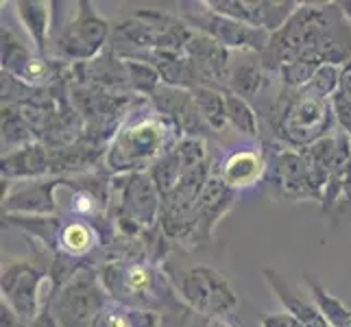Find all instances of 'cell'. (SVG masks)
I'll return each instance as SVG.
<instances>
[{
    "label": "cell",
    "mask_w": 351,
    "mask_h": 327,
    "mask_svg": "<svg viewBox=\"0 0 351 327\" xmlns=\"http://www.w3.org/2000/svg\"><path fill=\"white\" fill-rule=\"evenodd\" d=\"M181 293L192 308L203 314H227L236 308L238 301L232 286L225 282V277L208 269V266L190 269L184 275Z\"/></svg>",
    "instance_id": "1"
},
{
    "label": "cell",
    "mask_w": 351,
    "mask_h": 327,
    "mask_svg": "<svg viewBox=\"0 0 351 327\" xmlns=\"http://www.w3.org/2000/svg\"><path fill=\"white\" fill-rule=\"evenodd\" d=\"M199 27L210 33V38L214 42H219L221 46L227 48H256V51H262L269 42V35H266L264 29H256V27H249L245 22H238L232 20L227 16L221 14H208V16H199V18H192Z\"/></svg>",
    "instance_id": "2"
},
{
    "label": "cell",
    "mask_w": 351,
    "mask_h": 327,
    "mask_svg": "<svg viewBox=\"0 0 351 327\" xmlns=\"http://www.w3.org/2000/svg\"><path fill=\"white\" fill-rule=\"evenodd\" d=\"M214 14L227 16L232 20L245 22L256 29H277L290 16L295 3H205Z\"/></svg>",
    "instance_id": "3"
},
{
    "label": "cell",
    "mask_w": 351,
    "mask_h": 327,
    "mask_svg": "<svg viewBox=\"0 0 351 327\" xmlns=\"http://www.w3.org/2000/svg\"><path fill=\"white\" fill-rule=\"evenodd\" d=\"M101 299L90 282H75L59 301V321L62 327H90L96 312H99Z\"/></svg>",
    "instance_id": "4"
},
{
    "label": "cell",
    "mask_w": 351,
    "mask_h": 327,
    "mask_svg": "<svg viewBox=\"0 0 351 327\" xmlns=\"http://www.w3.org/2000/svg\"><path fill=\"white\" fill-rule=\"evenodd\" d=\"M40 273L27 264H11L3 275V293L20 314H33L38 308Z\"/></svg>",
    "instance_id": "5"
},
{
    "label": "cell",
    "mask_w": 351,
    "mask_h": 327,
    "mask_svg": "<svg viewBox=\"0 0 351 327\" xmlns=\"http://www.w3.org/2000/svg\"><path fill=\"white\" fill-rule=\"evenodd\" d=\"M264 277L271 282L275 295L280 297V301L286 306L288 314H293V317L301 323V327H328V323H325V319H323V314H319L317 308L304 304V301L297 299L293 293H290L288 286L280 280V275H277L273 269H264Z\"/></svg>",
    "instance_id": "6"
},
{
    "label": "cell",
    "mask_w": 351,
    "mask_h": 327,
    "mask_svg": "<svg viewBox=\"0 0 351 327\" xmlns=\"http://www.w3.org/2000/svg\"><path fill=\"white\" fill-rule=\"evenodd\" d=\"M105 33H107V24L103 20L96 18L92 11H83L79 22L72 27V31L66 35V40L62 42V46L72 55L75 51V44L79 46H88L90 55L101 46V42L105 40Z\"/></svg>",
    "instance_id": "7"
},
{
    "label": "cell",
    "mask_w": 351,
    "mask_h": 327,
    "mask_svg": "<svg viewBox=\"0 0 351 327\" xmlns=\"http://www.w3.org/2000/svg\"><path fill=\"white\" fill-rule=\"evenodd\" d=\"M262 175V160L256 153H236L227 160L223 168L225 184L229 188L251 186Z\"/></svg>",
    "instance_id": "8"
},
{
    "label": "cell",
    "mask_w": 351,
    "mask_h": 327,
    "mask_svg": "<svg viewBox=\"0 0 351 327\" xmlns=\"http://www.w3.org/2000/svg\"><path fill=\"white\" fill-rule=\"evenodd\" d=\"M195 103L199 107L201 116L208 120V123L216 129L223 131L227 120V105H225V96H221L219 92H214L210 88H195Z\"/></svg>",
    "instance_id": "9"
},
{
    "label": "cell",
    "mask_w": 351,
    "mask_h": 327,
    "mask_svg": "<svg viewBox=\"0 0 351 327\" xmlns=\"http://www.w3.org/2000/svg\"><path fill=\"white\" fill-rule=\"evenodd\" d=\"M323 118H325V112L319 101H306L297 105L293 112H290V116L286 118V125H288V133H299L301 138V131L308 133L312 129H317L323 125Z\"/></svg>",
    "instance_id": "10"
},
{
    "label": "cell",
    "mask_w": 351,
    "mask_h": 327,
    "mask_svg": "<svg viewBox=\"0 0 351 327\" xmlns=\"http://www.w3.org/2000/svg\"><path fill=\"white\" fill-rule=\"evenodd\" d=\"M225 105H227V120L232 123L240 133H247V136H258V118L256 112L249 107L247 101H242L238 94H227L225 96Z\"/></svg>",
    "instance_id": "11"
},
{
    "label": "cell",
    "mask_w": 351,
    "mask_h": 327,
    "mask_svg": "<svg viewBox=\"0 0 351 327\" xmlns=\"http://www.w3.org/2000/svg\"><path fill=\"white\" fill-rule=\"evenodd\" d=\"M306 280H308V284L312 288V295L317 299V304L325 317H328L336 327H351V312L341 304V301L330 297L317 282L312 280V277H306Z\"/></svg>",
    "instance_id": "12"
},
{
    "label": "cell",
    "mask_w": 351,
    "mask_h": 327,
    "mask_svg": "<svg viewBox=\"0 0 351 327\" xmlns=\"http://www.w3.org/2000/svg\"><path fill=\"white\" fill-rule=\"evenodd\" d=\"M20 18L27 24L33 40L38 42L40 51H44V35H46V9L40 3H18Z\"/></svg>",
    "instance_id": "13"
},
{
    "label": "cell",
    "mask_w": 351,
    "mask_h": 327,
    "mask_svg": "<svg viewBox=\"0 0 351 327\" xmlns=\"http://www.w3.org/2000/svg\"><path fill=\"white\" fill-rule=\"evenodd\" d=\"M229 83H232V88L236 94H242V96H253L258 92L260 83H262V75L256 64H242L234 70L232 79H229Z\"/></svg>",
    "instance_id": "14"
},
{
    "label": "cell",
    "mask_w": 351,
    "mask_h": 327,
    "mask_svg": "<svg viewBox=\"0 0 351 327\" xmlns=\"http://www.w3.org/2000/svg\"><path fill=\"white\" fill-rule=\"evenodd\" d=\"M317 72L319 64H312V59H295V62H288L286 66H282V77L290 86H301V83L317 77Z\"/></svg>",
    "instance_id": "15"
},
{
    "label": "cell",
    "mask_w": 351,
    "mask_h": 327,
    "mask_svg": "<svg viewBox=\"0 0 351 327\" xmlns=\"http://www.w3.org/2000/svg\"><path fill=\"white\" fill-rule=\"evenodd\" d=\"M64 245L68 251L77 253V256H81V253H86L90 247H92V232L83 225V223H72L64 229Z\"/></svg>",
    "instance_id": "16"
},
{
    "label": "cell",
    "mask_w": 351,
    "mask_h": 327,
    "mask_svg": "<svg viewBox=\"0 0 351 327\" xmlns=\"http://www.w3.org/2000/svg\"><path fill=\"white\" fill-rule=\"evenodd\" d=\"M262 327H301L293 314H269L262 317Z\"/></svg>",
    "instance_id": "17"
},
{
    "label": "cell",
    "mask_w": 351,
    "mask_h": 327,
    "mask_svg": "<svg viewBox=\"0 0 351 327\" xmlns=\"http://www.w3.org/2000/svg\"><path fill=\"white\" fill-rule=\"evenodd\" d=\"M133 323H129L127 317H123V314H110V317H105L99 327H131Z\"/></svg>",
    "instance_id": "18"
},
{
    "label": "cell",
    "mask_w": 351,
    "mask_h": 327,
    "mask_svg": "<svg viewBox=\"0 0 351 327\" xmlns=\"http://www.w3.org/2000/svg\"><path fill=\"white\" fill-rule=\"evenodd\" d=\"M31 327H55V321L48 317V310H44L42 314H40V319H35L33 323H31Z\"/></svg>",
    "instance_id": "19"
},
{
    "label": "cell",
    "mask_w": 351,
    "mask_h": 327,
    "mask_svg": "<svg viewBox=\"0 0 351 327\" xmlns=\"http://www.w3.org/2000/svg\"><path fill=\"white\" fill-rule=\"evenodd\" d=\"M341 7H343V11H345V14L351 18V3H341Z\"/></svg>",
    "instance_id": "20"
},
{
    "label": "cell",
    "mask_w": 351,
    "mask_h": 327,
    "mask_svg": "<svg viewBox=\"0 0 351 327\" xmlns=\"http://www.w3.org/2000/svg\"><path fill=\"white\" fill-rule=\"evenodd\" d=\"M212 327H227V325H223V323H214Z\"/></svg>",
    "instance_id": "21"
}]
</instances>
